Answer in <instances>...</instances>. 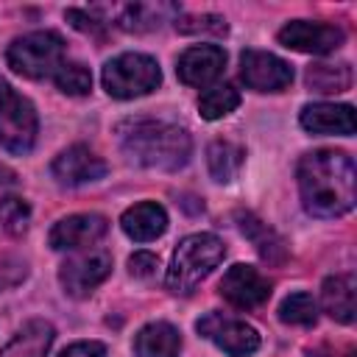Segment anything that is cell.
Returning <instances> with one entry per match:
<instances>
[{"label":"cell","instance_id":"obj_1","mask_svg":"<svg viewBox=\"0 0 357 357\" xmlns=\"http://www.w3.org/2000/svg\"><path fill=\"white\" fill-rule=\"evenodd\" d=\"M304 209L315 218H340L354 206V162L340 151H312L298 162Z\"/></svg>","mask_w":357,"mask_h":357},{"label":"cell","instance_id":"obj_2","mask_svg":"<svg viewBox=\"0 0 357 357\" xmlns=\"http://www.w3.org/2000/svg\"><path fill=\"white\" fill-rule=\"evenodd\" d=\"M120 148L128 156V162L156 170H178L187 165L192 142L190 134L173 123L137 117L126 120L120 128Z\"/></svg>","mask_w":357,"mask_h":357},{"label":"cell","instance_id":"obj_3","mask_svg":"<svg viewBox=\"0 0 357 357\" xmlns=\"http://www.w3.org/2000/svg\"><path fill=\"white\" fill-rule=\"evenodd\" d=\"M226 257V245L218 234L198 231L178 243L170 271H167V287L173 293H190L201 279H206Z\"/></svg>","mask_w":357,"mask_h":357},{"label":"cell","instance_id":"obj_4","mask_svg":"<svg viewBox=\"0 0 357 357\" xmlns=\"http://www.w3.org/2000/svg\"><path fill=\"white\" fill-rule=\"evenodd\" d=\"M6 61L25 78H47L64 64V39L56 31H33L14 39L6 50Z\"/></svg>","mask_w":357,"mask_h":357},{"label":"cell","instance_id":"obj_5","mask_svg":"<svg viewBox=\"0 0 357 357\" xmlns=\"http://www.w3.org/2000/svg\"><path fill=\"white\" fill-rule=\"evenodd\" d=\"M159 84H162V70L156 59L145 53H120L103 67V89L120 100L148 95Z\"/></svg>","mask_w":357,"mask_h":357},{"label":"cell","instance_id":"obj_6","mask_svg":"<svg viewBox=\"0 0 357 357\" xmlns=\"http://www.w3.org/2000/svg\"><path fill=\"white\" fill-rule=\"evenodd\" d=\"M39 120L28 98L17 95L11 86L0 95V145L8 153H28L36 142Z\"/></svg>","mask_w":357,"mask_h":357},{"label":"cell","instance_id":"obj_7","mask_svg":"<svg viewBox=\"0 0 357 357\" xmlns=\"http://www.w3.org/2000/svg\"><path fill=\"white\" fill-rule=\"evenodd\" d=\"M195 326L204 337H209L229 357H251L259 349L257 329L240 318H229L223 312H206L204 318H198Z\"/></svg>","mask_w":357,"mask_h":357},{"label":"cell","instance_id":"obj_8","mask_svg":"<svg viewBox=\"0 0 357 357\" xmlns=\"http://www.w3.org/2000/svg\"><path fill=\"white\" fill-rule=\"evenodd\" d=\"M240 75L245 86L257 92H282L293 84V67L284 59L254 47L240 56Z\"/></svg>","mask_w":357,"mask_h":357},{"label":"cell","instance_id":"obj_9","mask_svg":"<svg viewBox=\"0 0 357 357\" xmlns=\"http://www.w3.org/2000/svg\"><path fill=\"white\" fill-rule=\"evenodd\" d=\"M109 273H112V257L106 251H89V254H78L67 259L59 271V282L73 298H84Z\"/></svg>","mask_w":357,"mask_h":357},{"label":"cell","instance_id":"obj_10","mask_svg":"<svg viewBox=\"0 0 357 357\" xmlns=\"http://www.w3.org/2000/svg\"><path fill=\"white\" fill-rule=\"evenodd\" d=\"M279 42L284 47H293L298 53H332L343 45V31L326 22H310V20H293L279 31Z\"/></svg>","mask_w":357,"mask_h":357},{"label":"cell","instance_id":"obj_11","mask_svg":"<svg viewBox=\"0 0 357 357\" xmlns=\"http://www.w3.org/2000/svg\"><path fill=\"white\" fill-rule=\"evenodd\" d=\"M220 296L237 310H251L268 301L271 282L251 265H231L220 279Z\"/></svg>","mask_w":357,"mask_h":357},{"label":"cell","instance_id":"obj_12","mask_svg":"<svg viewBox=\"0 0 357 357\" xmlns=\"http://www.w3.org/2000/svg\"><path fill=\"white\" fill-rule=\"evenodd\" d=\"M50 173L59 184L78 187V184H89V181L103 178L106 176V162L100 156H95L86 145H73V148L61 151L53 159Z\"/></svg>","mask_w":357,"mask_h":357},{"label":"cell","instance_id":"obj_13","mask_svg":"<svg viewBox=\"0 0 357 357\" xmlns=\"http://www.w3.org/2000/svg\"><path fill=\"white\" fill-rule=\"evenodd\" d=\"M106 231H109V223L103 215H70L50 229L47 240H50V248L56 251H75V248L95 245L98 240H103Z\"/></svg>","mask_w":357,"mask_h":357},{"label":"cell","instance_id":"obj_14","mask_svg":"<svg viewBox=\"0 0 357 357\" xmlns=\"http://www.w3.org/2000/svg\"><path fill=\"white\" fill-rule=\"evenodd\" d=\"M226 64V53L218 45H195L187 47L178 61H176V73L187 86H206L212 84Z\"/></svg>","mask_w":357,"mask_h":357},{"label":"cell","instance_id":"obj_15","mask_svg":"<svg viewBox=\"0 0 357 357\" xmlns=\"http://www.w3.org/2000/svg\"><path fill=\"white\" fill-rule=\"evenodd\" d=\"M301 126L310 134H340L349 137L357 128L354 109L349 103H310L301 109Z\"/></svg>","mask_w":357,"mask_h":357},{"label":"cell","instance_id":"obj_16","mask_svg":"<svg viewBox=\"0 0 357 357\" xmlns=\"http://www.w3.org/2000/svg\"><path fill=\"white\" fill-rule=\"evenodd\" d=\"M120 226L131 240L148 243V240H156L167 229V212L156 201H142L123 212Z\"/></svg>","mask_w":357,"mask_h":357},{"label":"cell","instance_id":"obj_17","mask_svg":"<svg viewBox=\"0 0 357 357\" xmlns=\"http://www.w3.org/2000/svg\"><path fill=\"white\" fill-rule=\"evenodd\" d=\"M178 351H181V335L176 326L165 321L142 326L134 337L137 357H178Z\"/></svg>","mask_w":357,"mask_h":357},{"label":"cell","instance_id":"obj_18","mask_svg":"<svg viewBox=\"0 0 357 357\" xmlns=\"http://www.w3.org/2000/svg\"><path fill=\"white\" fill-rule=\"evenodd\" d=\"M354 287H357V282H354L351 273H335L321 287L324 310L340 324H351L354 321V293H357Z\"/></svg>","mask_w":357,"mask_h":357},{"label":"cell","instance_id":"obj_19","mask_svg":"<svg viewBox=\"0 0 357 357\" xmlns=\"http://www.w3.org/2000/svg\"><path fill=\"white\" fill-rule=\"evenodd\" d=\"M178 20V6L173 3H131L120 8V28L126 31H153L162 28V22Z\"/></svg>","mask_w":357,"mask_h":357},{"label":"cell","instance_id":"obj_20","mask_svg":"<svg viewBox=\"0 0 357 357\" xmlns=\"http://www.w3.org/2000/svg\"><path fill=\"white\" fill-rule=\"evenodd\" d=\"M53 326L47 321H28L11 343L0 351V357H45L53 343Z\"/></svg>","mask_w":357,"mask_h":357},{"label":"cell","instance_id":"obj_21","mask_svg":"<svg viewBox=\"0 0 357 357\" xmlns=\"http://www.w3.org/2000/svg\"><path fill=\"white\" fill-rule=\"evenodd\" d=\"M243 156H245V151L240 145H234V142H226V139L212 142L209 151H206V162H209L212 178L220 181V184L231 181L237 176L240 165H243Z\"/></svg>","mask_w":357,"mask_h":357},{"label":"cell","instance_id":"obj_22","mask_svg":"<svg viewBox=\"0 0 357 357\" xmlns=\"http://www.w3.org/2000/svg\"><path fill=\"white\" fill-rule=\"evenodd\" d=\"M240 229H243V234L251 237V243L257 245L262 259L279 262L284 257V243L279 240V234L273 229H268L262 220H257L254 215H240Z\"/></svg>","mask_w":357,"mask_h":357},{"label":"cell","instance_id":"obj_23","mask_svg":"<svg viewBox=\"0 0 357 357\" xmlns=\"http://www.w3.org/2000/svg\"><path fill=\"white\" fill-rule=\"evenodd\" d=\"M307 86L315 92H346L351 86L349 64H312L307 67Z\"/></svg>","mask_w":357,"mask_h":357},{"label":"cell","instance_id":"obj_24","mask_svg":"<svg viewBox=\"0 0 357 357\" xmlns=\"http://www.w3.org/2000/svg\"><path fill=\"white\" fill-rule=\"evenodd\" d=\"M240 106V92L231 84H218L212 89H206L198 100V112L204 120H220L226 114H231Z\"/></svg>","mask_w":357,"mask_h":357},{"label":"cell","instance_id":"obj_25","mask_svg":"<svg viewBox=\"0 0 357 357\" xmlns=\"http://www.w3.org/2000/svg\"><path fill=\"white\" fill-rule=\"evenodd\" d=\"M279 318L284 324L312 326L318 321V304H315V298L310 293H290L279 307Z\"/></svg>","mask_w":357,"mask_h":357},{"label":"cell","instance_id":"obj_26","mask_svg":"<svg viewBox=\"0 0 357 357\" xmlns=\"http://www.w3.org/2000/svg\"><path fill=\"white\" fill-rule=\"evenodd\" d=\"M53 81H56V86L64 92V95H86L89 89H92V73L84 67V64H78V61H64L59 70H56V75H53Z\"/></svg>","mask_w":357,"mask_h":357},{"label":"cell","instance_id":"obj_27","mask_svg":"<svg viewBox=\"0 0 357 357\" xmlns=\"http://www.w3.org/2000/svg\"><path fill=\"white\" fill-rule=\"evenodd\" d=\"M28 220H31V206L22 198L17 195L0 198V226L8 234H22L28 229Z\"/></svg>","mask_w":357,"mask_h":357},{"label":"cell","instance_id":"obj_28","mask_svg":"<svg viewBox=\"0 0 357 357\" xmlns=\"http://www.w3.org/2000/svg\"><path fill=\"white\" fill-rule=\"evenodd\" d=\"M176 28L181 33H190V36H198V33H212V36H223L229 31L226 20L218 17V14H190V17H178L176 20Z\"/></svg>","mask_w":357,"mask_h":357},{"label":"cell","instance_id":"obj_29","mask_svg":"<svg viewBox=\"0 0 357 357\" xmlns=\"http://www.w3.org/2000/svg\"><path fill=\"white\" fill-rule=\"evenodd\" d=\"M156 268H159V259H156V254H151V251H137V254L128 259V271H131V276H139V279L153 276Z\"/></svg>","mask_w":357,"mask_h":357},{"label":"cell","instance_id":"obj_30","mask_svg":"<svg viewBox=\"0 0 357 357\" xmlns=\"http://www.w3.org/2000/svg\"><path fill=\"white\" fill-rule=\"evenodd\" d=\"M61 357H106V346L98 340H78L61 351Z\"/></svg>","mask_w":357,"mask_h":357},{"label":"cell","instance_id":"obj_31","mask_svg":"<svg viewBox=\"0 0 357 357\" xmlns=\"http://www.w3.org/2000/svg\"><path fill=\"white\" fill-rule=\"evenodd\" d=\"M67 20H70L73 28L86 31V33H100V28H103V20H95V17H89L86 11H78V8H70Z\"/></svg>","mask_w":357,"mask_h":357},{"label":"cell","instance_id":"obj_32","mask_svg":"<svg viewBox=\"0 0 357 357\" xmlns=\"http://www.w3.org/2000/svg\"><path fill=\"white\" fill-rule=\"evenodd\" d=\"M6 89H8V84H6V81H3V78H0V95H3V92H6Z\"/></svg>","mask_w":357,"mask_h":357}]
</instances>
